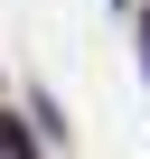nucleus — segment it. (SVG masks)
Wrapping results in <instances>:
<instances>
[{"label":"nucleus","instance_id":"f257e3e1","mask_svg":"<svg viewBox=\"0 0 150 159\" xmlns=\"http://www.w3.org/2000/svg\"><path fill=\"white\" fill-rule=\"evenodd\" d=\"M0 159H38V140H28V122H19V112H0Z\"/></svg>","mask_w":150,"mask_h":159}]
</instances>
